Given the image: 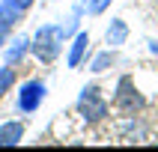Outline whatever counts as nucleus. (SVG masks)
<instances>
[{
	"mask_svg": "<svg viewBox=\"0 0 158 152\" xmlns=\"http://www.w3.org/2000/svg\"><path fill=\"white\" fill-rule=\"evenodd\" d=\"M63 39H66L63 24H42L39 30H36L33 42H30V51L36 54L39 63H54L57 54L63 51Z\"/></svg>",
	"mask_w": 158,
	"mask_h": 152,
	"instance_id": "nucleus-1",
	"label": "nucleus"
},
{
	"mask_svg": "<svg viewBox=\"0 0 158 152\" xmlns=\"http://www.w3.org/2000/svg\"><path fill=\"white\" fill-rule=\"evenodd\" d=\"M78 113L87 119V122H102V119H107V113H110V107H107V101L102 98V89L96 87V84H89V87L81 89L78 96Z\"/></svg>",
	"mask_w": 158,
	"mask_h": 152,
	"instance_id": "nucleus-2",
	"label": "nucleus"
},
{
	"mask_svg": "<svg viewBox=\"0 0 158 152\" xmlns=\"http://www.w3.org/2000/svg\"><path fill=\"white\" fill-rule=\"evenodd\" d=\"M114 105L116 110H123V113H140L143 107H146V98L137 87H134L131 78H119L116 80V92H114Z\"/></svg>",
	"mask_w": 158,
	"mask_h": 152,
	"instance_id": "nucleus-3",
	"label": "nucleus"
},
{
	"mask_svg": "<svg viewBox=\"0 0 158 152\" xmlns=\"http://www.w3.org/2000/svg\"><path fill=\"white\" fill-rule=\"evenodd\" d=\"M45 101V84L42 80H27L18 89V110L21 113H33L39 110V105Z\"/></svg>",
	"mask_w": 158,
	"mask_h": 152,
	"instance_id": "nucleus-4",
	"label": "nucleus"
},
{
	"mask_svg": "<svg viewBox=\"0 0 158 152\" xmlns=\"http://www.w3.org/2000/svg\"><path fill=\"white\" fill-rule=\"evenodd\" d=\"M89 51V33H75V39H72V48H69V69H78L81 63H84V57H87Z\"/></svg>",
	"mask_w": 158,
	"mask_h": 152,
	"instance_id": "nucleus-5",
	"label": "nucleus"
},
{
	"mask_svg": "<svg viewBox=\"0 0 158 152\" xmlns=\"http://www.w3.org/2000/svg\"><path fill=\"white\" fill-rule=\"evenodd\" d=\"M21 140H24V122L9 119L0 125V146H18Z\"/></svg>",
	"mask_w": 158,
	"mask_h": 152,
	"instance_id": "nucleus-6",
	"label": "nucleus"
},
{
	"mask_svg": "<svg viewBox=\"0 0 158 152\" xmlns=\"http://www.w3.org/2000/svg\"><path fill=\"white\" fill-rule=\"evenodd\" d=\"M125 39H128V24L123 18H110V24L105 30V42L110 48H119V45H125Z\"/></svg>",
	"mask_w": 158,
	"mask_h": 152,
	"instance_id": "nucleus-7",
	"label": "nucleus"
},
{
	"mask_svg": "<svg viewBox=\"0 0 158 152\" xmlns=\"http://www.w3.org/2000/svg\"><path fill=\"white\" fill-rule=\"evenodd\" d=\"M27 51H30V39H27V36H18L15 42L6 48V63H9V66H18V63L24 60Z\"/></svg>",
	"mask_w": 158,
	"mask_h": 152,
	"instance_id": "nucleus-8",
	"label": "nucleus"
},
{
	"mask_svg": "<svg viewBox=\"0 0 158 152\" xmlns=\"http://www.w3.org/2000/svg\"><path fill=\"white\" fill-rule=\"evenodd\" d=\"M21 15H24V12H21V9H15V6H9L6 0H0V24L6 27V30H12V27H15L18 21H21Z\"/></svg>",
	"mask_w": 158,
	"mask_h": 152,
	"instance_id": "nucleus-9",
	"label": "nucleus"
},
{
	"mask_svg": "<svg viewBox=\"0 0 158 152\" xmlns=\"http://www.w3.org/2000/svg\"><path fill=\"white\" fill-rule=\"evenodd\" d=\"M116 63V54H114V48H107V51H102V54H96L93 57V63H89V72H105V69H110Z\"/></svg>",
	"mask_w": 158,
	"mask_h": 152,
	"instance_id": "nucleus-10",
	"label": "nucleus"
},
{
	"mask_svg": "<svg viewBox=\"0 0 158 152\" xmlns=\"http://www.w3.org/2000/svg\"><path fill=\"white\" fill-rule=\"evenodd\" d=\"M12 87H15V69L6 63V66H0V98L6 96Z\"/></svg>",
	"mask_w": 158,
	"mask_h": 152,
	"instance_id": "nucleus-11",
	"label": "nucleus"
},
{
	"mask_svg": "<svg viewBox=\"0 0 158 152\" xmlns=\"http://www.w3.org/2000/svg\"><path fill=\"white\" fill-rule=\"evenodd\" d=\"M110 3H114V0H89V3H87V9L93 12V15H98V12H105Z\"/></svg>",
	"mask_w": 158,
	"mask_h": 152,
	"instance_id": "nucleus-12",
	"label": "nucleus"
},
{
	"mask_svg": "<svg viewBox=\"0 0 158 152\" xmlns=\"http://www.w3.org/2000/svg\"><path fill=\"white\" fill-rule=\"evenodd\" d=\"M6 3H9V6H15V9H21V12H27L36 0H6Z\"/></svg>",
	"mask_w": 158,
	"mask_h": 152,
	"instance_id": "nucleus-13",
	"label": "nucleus"
},
{
	"mask_svg": "<svg viewBox=\"0 0 158 152\" xmlns=\"http://www.w3.org/2000/svg\"><path fill=\"white\" fill-rule=\"evenodd\" d=\"M6 36H9V30L3 24H0V45H6Z\"/></svg>",
	"mask_w": 158,
	"mask_h": 152,
	"instance_id": "nucleus-14",
	"label": "nucleus"
},
{
	"mask_svg": "<svg viewBox=\"0 0 158 152\" xmlns=\"http://www.w3.org/2000/svg\"><path fill=\"white\" fill-rule=\"evenodd\" d=\"M146 45H149V51H152V54H158V42H146Z\"/></svg>",
	"mask_w": 158,
	"mask_h": 152,
	"instance_id": "nucleus-15",
	"label": "nucleus"
}]
</instances>
